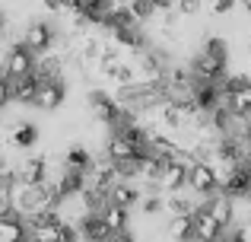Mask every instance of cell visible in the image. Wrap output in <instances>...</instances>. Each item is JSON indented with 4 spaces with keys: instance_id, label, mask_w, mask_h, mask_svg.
Masks as SVG:
<instances>
[{
    "instance_id": "obj_1",
    "label": "cell",
    "mask_w": 251,
    "mask_h": 242,
    "mask_svg": "<svg viewBox=\"0 0 251 242\" xmlns=\"http://www.w3.org/2000/svg\"><path fill=\"white\" fill-rule=\"evenodd\" d=\"M86 106H89L92 121H99L102 128H108V131L118 124V118H121V112H124V108L115 102V96L102 93V89H92V93H89V99H86Z\"/></svg>"
},
{
    "instance_id": "obj_2",
    "label": "cell",
    "mask_w": 251,
    "mask_h": 242,
    "mask_svg": "<svg viewBox=\"0 0 251 242\" xmlns=\"http://www.w3.org/2000/svg\"><path fill=\"white\" fill-rule=\"evenodd\" d=\"M223 93H226L232 115H251V80L248 77H223Z\"/></svg>"
},
{
    "instance_id": "obj_3",
    "label": "cell",
    "mask_w": 251,
    "mask_h": 242,
    "mask_svg": "<svg viewBox=\"0 0 251 242\" xmlns=\"http://www.w3.org/2000/svg\"><path fill=\"white\" fill-rule=\"evenodd\" d=\"M32 70H35V54L19 42L10 45L3 64H0V77H6V80H13V77H32Z\"/></svg>"
},
{
    "instance_id": "obj_4",
    "label": "cell",
    "mask_w": 251,
    "mask_h": 242,
    "mask_svg": "<svg viewBox=\"0 0 251 242\" xmlns=\"http://www.w3.org/2000/svg\"><path fill=\"white\" fill-rule=\"evenodd\" d=\"M54 42H57V35H54V29H51L48 23H29L23 29V35H19V45H25V48L32 51V54H48L51 48H54Z\"/></svg>"
},
{
    "instance_id": "obj_5",
    "label": "cell",
    "mask_w": 251,
    "mask_h": 242,
    "mask_svg": "<svg viewBox=\"0 0 251 242\" xmlns=\"http://www.w3.org/2000/svg\"><path fill=\"white\" fill-rule=\"evenodd\" d=\"M64 99H67V83L64 80H38L32 106L42 108V112H54V108L64 106Z\"/></svg>"
},
{
    "instance_id": "obj_6",
    "label": "cell",
    "mask_w": 251,
    "mask_h": 242,
    "mask_svg": "<svg viewBox=\"0 0 251 242\" xmlns=\"http://www.w3.org/2000/svg\"><path fill=\"white\" fill-rule=\"evenodd\" d=\"M191 220H194V239H191V242H223V239H226V233H229L220 220L210 217V214L203 211V204L191 214Z\"/></svg>"
},
{
    "instance_id": "obj_7",
    "label": "cell",
    "mask_w": 251,
    "mask_h": 242,
    "mask_svg": "<svg viewBox=\"0 0 251 242\" xmlns=\"http://www.w3.org/2000/svg\"><path fill=\"white\" fill-rule=\"evenodd\" d=\"M188 188L197 194V198H207V194L220 191L213 166H210V162H203V160H197L194 166H191V172H188Z\"/></svg>"
},
{
    "instance_id": "obj_8",
    "label": "cell",
    "mask_w": 251,
    "mask_h": 242,
    "mask_svg": "<svg viewBox=\"0 0 251 242\" xmlns=\"http://www.w3.org/2000/svg\"><path fill=\"white\" fill-rule=\"evenodd\" d=\"M13 169H16V182L38 185L48 179V156H23L19 162H13Z\"/></svg>"
},
{
    "instance_id": "obj_9",
    "label": "cell",
    "mask_w": 251,
    "mask_h": 242,
    "mask_svg": "<svg viewBox=\"0 0 251 242\" xmlns=\"http://www.w3.org/2000/svg\"><path fill=\"white\" fill-rule=\"evenodd\" d=\"M188 166H181L178 160H169L162 162V172H159V182H156V191H181V188H188Z\"/></svg>"
},
{
    "instance_id": "obj_10",
    "label": "cell",
    "mask_w": 251,
    "mask_h": 242,
    "mask_svg": "<svg viewBox=\"0 0 251 242\" xmlns=\"http://www.w3.org/2000/svg\"><path fill=\"white\" fill-rule=\"evenodd\" d=\"M203 204V211L210 214V217H216L226 230H232V217H235V201L229 198L226 191H213V194H207V198L201 201Z\"/></svg>"
},
{
    "instance_id": "obj_11",
    "label": "cell",
    "mask_w": 251,
    "mask_h": 242,
    "mask_svg": "<svg viewBox=\"0 0 251 242\" xmlns=\"http://www.w3.org/2000/svg\"><path fill=\"white\" fill-rule=\"evenodd\" d=\"M38 143V128L29 121H16L6 128V147L10 150H23V153H29L32 147Z\"/></svg>"
},
{
    "instance_id": "obj_12",
    "label": "cell",
    "mask_w": 251,
    "mask_h": 242,
    "mask_svg": "<svg viewBox=\"0 0 251 242\" xmlns=\"http://www.w3.org/2000/svg\"><path fill=\"white\" fill-rule=\"evenodd\" d=\"M76 230H80L83 242H108V236H111L99 211H86L80 217V223H76Z\"/></svg>"
},
{
    "instance_id": "obj_13",
    "label": "cell",
    "mask_w": 251,
    "mask_h": 242,
    "mask_svg": "<svg viewBox=\"0 0 251 242\" xmlns=\"http://www.w3.org/2000/svg\"><path fill=\"white\" fill-rule=\"evenodd\" d=\"M223 191H226L232 201L251 198V162H239V166L232 169V175H229L226 185H223Z\"/></svg>"
},
{
    "instance_id": "obj_14",
    "label": "cell",
    "mask_w": 251,
    "mask_h": 242,
    "mask_svg": "<svg viewBox=\"0 0 251 242\" xmlns=\"http://www.w3.org/2000/svg\"><path fill=\"white\" fill-rule=\"evenodd\" d=\"M140 198H143V191H140L137 182H121V179H118L115 185L108 188V204L127 207V211H134V207L140 204Z\"/></svg>"
},
{
    "instance_id": "obj_15",
    "label": "cell",
    "mask_w": 251,
    "mask_h": 242,
    "mask_svg": "<svg viewBox=\"0 0 251 242\" xmlns=\"http://www.w3.org/2000/svg\"><path fill=\"white\" fill-rule=\"evenodd\" d=\"M166 236H169V242H191L194 239V220H191V214H175V217H169Z\"/></svg>"
},
{
    "instance_id": "obj_16",
    "label": "cell",
    "mask_w": 251,
    "mask_h": 242,
    "mask_svg": "<svg viewBox=\"0 0 251 242\" xmlns=\"http://www.w3.org/2000/svg\"><path fill=\"white\" fill-rule=\"evenodd\" d=\"M92 160H96V156H92L86 147H80V143H76V147H70L67 153H64L61 166L67 169V172H80V175H86V172L92 169Z\"/></svg>"
},
{
    "instance_id": "obj_17",
    "label": "cell",
    "mask_w": 251,
    "mask_h": 242,
    "mask_svg": "<svg viewBox=\"0 0 251 242\" xmlns=\"http://www.w3.org/2000/svg\"><path fill=\"white\" fill-rule=\"evenodd\" d=\"M6 83H10V99L13 102H23V106H32V102H35V86H38L35 77H13V80H6Z\"/></svg>"
},
{
    "instance_id": "obj_18",
    "label": "cell",
    "mask_w": 251,
    "mask_h": 242,
    "mask_svg": "<svg viewBox=\"0 0 251 242\" xmlns=\"http://www.w3.org/2000/svg\"><path fill=\"white\" fill-rule=\"evenodd\" d=\"M99 214H102V220H105V226H108V233H124V230H130V211H127V207L105 204Z\"/></svg>"
},
{
    "instance_id": "obj_19",
    "label": "cell",
    "mask_w": 251,
    "mask_h": 242,
    "mask_svg": "<svg viewBox=\"0 0 251 242\" xmlns=\"http://www.w3.org/2000/svg\"><path fill=\"white\" fill-rule=\"evenodd\" d=\"M0 239H3V242H29V226H25V217L13 214V217L0 220Z\"/></svg>"
},
{
    "instance_id": "obj_20",
    "label": "cell",
    "mask_w": 251,
    "mask_h": 242,
    "mask_svg": "<svg viewBox=\"0 0 251 242\" xmlns=\"http://www.w3.org/2000/svg\"><path fill=\"white\" fill-rule=\"evenodd\" d=\"M201 201H191V198H184L181 191H172V194H166V211H169V217H175V214H194L197 207H201Z\"/></svg>"
},
{
    "instance_id": "obj_21",
    "label": "cell",
    "mask_w": 251,
    "mask_h": 242,
    "mask_svg": "<svg viewBox=\"0 0 251 242\" xmlns=\"http://www.w3.org/2000/svg\"><path fill=\"white\" fill-rule=\"evenodd\" d=\"M140 211H143V217H156V214L166 211V198H162L159 191L143 194V198H140Z\"/></svg>"
},
{
    "instance_id": "obj_22",
    "label": "cell",
    "mask_w": 251,
    "mask_h": 242,
    "mask_svg": "<svg viewBox=\"0 0 251 242\" xmlns=\"http://www.w3.org/2000/svg\"><path fill=\"white\" fill-rule=\"evenodd\" d=\"M226 236H232V239H239V242H251V220H245V223H239V226H232Z\"/></svg>"
},
{
    "instance_id": "obj_23",
    "label": "cell",
    "mask_w": 251,
    "mask_h": 242,
    "mask_svg": "<svg viewBox=\"0 0 251 242\" xmlns=\"http://www.w3.org/2000/svg\"><path fill=\"white\" fill-rule=\"evenodd\" d=\"M181 16H197L201 13V0H178V6H175Z\"/></svg>"
},
{
    "instance_id": "obj_24",
    "label": "cell",
    "mask_w": 251,
    "mask_h": 242,
    "mask_svg": "<svg viewBox=\"0 0 251 242\" xmlns=\"http://www.w3.org/2000/svg\"><path fill=\"white\" fill-rule=\"evenodd\" d=\"M235 6H239V0H213V13L216 16H226V13H232Z\"/></svg>"
},
{
    "instance_id": "obj_25",
    "label": "cell",
    "mask_w": 251,
    "mask_h": 242,
    "mask_svg": "<svg viewBox=\"0 0 251 242\" xmlns=\"http://www.w3.org/2000/svg\"><path fill=\"white\" fill-rule=\"evenodd\" d=\"M10 83H6V77H0V108L3 106H10Z\"/></svg>"
},
{
    "instance_id": "obj_26",
    "label": "cell",
    "mask_w": 251,
    "mask_h": 242,
    "mask_svg": "<svg viewBox=\"0 0 251 242\" xmlns=\"http://www.w3.org/2000/svg\"><path fill=\"white\" fill-rule=\"evenodd\" d=\"M108 242H137V236H134L130 230H124V233H111Z\"/></svg>"
},
{
    "instance_id": "obj_27",
    "label": "cell",
    "mask_w": 251,
    "mask_h": 242,
    "mask_svg": "<svg viewBox=\"0 0 251 242\" xmlns=\"http://www.w3.org/2000/svg\"><path fill=\"white\" fill-rule=\"evenodd\" d=\"M48 13H64V0H42Z\"/></svg>"
},
{
    "instance_id": "obj_28",
    "label": "cell",
    "mask_w": 251,
    "mask_h": 242,
    "mask_svg": "<svg viewBox=\"0 0 251 242\" xmlns=\"http://www.w3.org/2000/svg\"><path fill=\"white\" fill-rule=\"evenodd\" d=\"M153 6H156V10H175L178 0H153Z\"/></svg>"
},
{
    "instance_id": "obj_29",
    "label": "cell",
    "mask_w": 251,
    "mask_h": 242,
    "mask_svg": "<svg viewBox=\"0 0 251 242\" xmlns=\"http://www.w3.org/2000/svg\"><path fill=\"white\" fill-rule=\"evenodd\" d=\"M242 153H245V160L251 162V134H248V137H242Z\"/></svg>"
},
{
    "instance_id": "obj_30",
    "label": "cell",
    "mask_w": 251,
    "mask_h": 242,
    "mask_svg": "<svg viewBox=\"0 0 251 242\" xmlns=\"http://www.w3.org/2000/svg\"><path fill=\"white\" fill-rule=\"evenodd\" d=\"M223 242H239V239H232V236H226V239H223Z\"/></svg>"
},
{
    "instance_id": "obj_31",
    "label": "cell",
    "mask_w": 251,
    "mask_h": 242,
    "mask_svg": "<svg viewBox=\"0 0 251 242\" xmlns=\"http://www.w3.org/2000/svg\"><path fill=\"white\" fill-rule=\"evenodd\" d=\"M0 29H3V16H0Z\"/></svg>"
},
{
    "instance_id": "obj_32",
    "label": "cell",
    "mask_w": 251,
    "mask_h": 242,
    "mask_svg": "<svg viewBox=\"0 0 251 242\" xmlns=\"http://www.w3.org/2000/svg\"><path fill=\"white\" fill-rule=\"evenodd\" d=\"M239 3H248V0H239Z\"/></svg>"
}]
</instances>
